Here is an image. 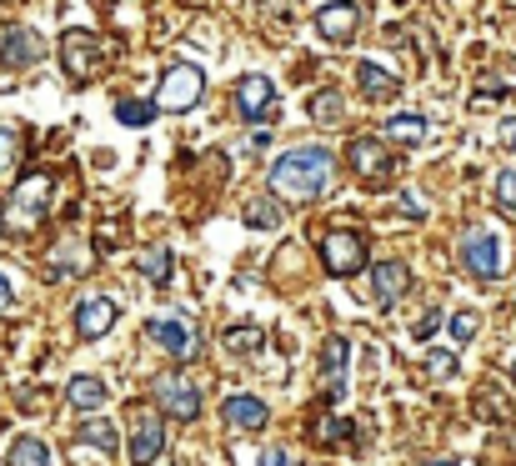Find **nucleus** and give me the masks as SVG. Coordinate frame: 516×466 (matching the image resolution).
I'll return each mask as SVG.
<instances>
[{
  "label": "nucleus",
  "instance_id": "nucleus-1",
  "mask_svg": "<svg viewBox=\"0 0 516 466\" xmlns=\"http://www.w3.org/2000/svg\"><path fill=\"white\" fill-rule=\"evenodd\" d=\"M331 181V151L326 146H291L271 166V196L281 201H316Z\"/></svg>",
  "mask_w": 516,
  "mask_h": 466
},
{
  "label": "nucleus",
  "instance_id": "nucleus-2",
  "mask_svg": "<svg viewBox=\"0 0 516 466\" xmlns=\"http://www.w3.org/2000/svg\"><path fill=\"white\" fill-rule=\"evenodd\" d=\"M201 91H206L201 66L181 61V66H171V71L161 76V96H156V106H161V111H171V116H181V111H191V106L201 101Z\"/></svg>",
  "mask_w": 516,
  "mask_h": 466
},
{
  "label": "nucleus",
  "instance_id": "nucleus-3",
  "mask_svg": "<svg viewBox=\"0 0 516 466\" xmlns=\"http://www.w3.org/2000/svg\"><path fill=\"white\" fill-rule=\"evenodd\" d=\"M46 211H51V176H26L21 191L11 196L6 226H11V231H36Z\"/></svg>",
  "mask_w": 516,
  "mask_h": 466
},
{
  "label": "nucleus",
  "instance_id": "nucleus-4",
  "mask_svg": "<svg viewBox=\"0 0 516 466\" xmlns=\"http://www.w3.org/2000/svg\"><path fill=\"white\" fill-rule=\"evenodd\" d=\"M61 66H66L71 81H91L106 66V51H101V41L91 31H66L61 36Z\"/></svg>",
  "mask_w": 516,
  "mask_h": 466
},
{
  "label": "nucleus",
  "instance_id": "nucleus-5",
  "mask_svg": "<svg viewBox=\"0 0 516 466\" xmlns=\"http://www.w3.org/2000/svg\"><path fill=\"white\" fill-rule=\"evenodd\" d=\"M321 261H326L331 276H356V271L366 266V246H361L356 231H326V241H321Z\"/></svg>",
  "mask_w": 516,
  "mask_h": 466
},
{
  "label": "nucleus",
  "instance_id": "nucleus-6",
  "mask_svg": "<svg viewBox=\"0 0 516 466\" xmlns=\"http://www.w3.org/2000/svg\"><path fill=\"white\" fill-rule=\"evenodd\" d=\"M156 401H161V411H171L176 421H196V416H201V391H196L186 376H176V371L156 376Z\"/></svg>",
  "mask_w": 516,
  "mask_h": 466
},
{
  "label": "nucleus",
  "instance_id": "nucleus-7",
  "mask_svg": "<svg viewBox=\"0 0 516 466\" xmlns=\"http://www.w3.org/2000/svg\"><path fill=\"white\" fill-rule=\"evenodd\" d=\"M166 446V431H161V416L151 406L136 411V426H131V466H151Z\"/></svg>",
  "mask_w": 516,
  "mask_h": 466
},
{
  "label": "nucleus",
  "instance_id": "nucleus-8",
  "mask_svg": "<svg viewBox=\"0 0 516 466\" xmlns=\"http://www.w3.org/2000/svg\"><path fill=\"white\" fill-rule=\"evenodd\" d=\"M46 56V41L31 31V26H11L6 36H0V61H6L11 71H26Z\"/></svg>",
  "mask_w": 516,
  "mask_h": 466
},
{
  "label": "nucleus",
  "instance_id": "nucleus-9",
  "mask_svg": "<svg viewBox=\"0 0 516 466\" xmlns=\"http://www.w3.org/2000/svg\"><path fill=\"white\" fill-rule=\"evenodd\" d=\"M461 261H466L471 276L491 281V276H501V241H496L491 231H471L466 246H461Z\"/></svg>",
  "mask_w": 516,
  "mask_h": 466
},
{
  "label": "nucleus",
  "instance_id": "nucleus-10",
  "mask_svg": "<svg viewBox=\"0 0 516 466\" xmlns=\"http://www.w3.org/2000/svg\"><path fill=\"white\" fill-rule=\"evenodd\" d=\"M406 286H411V271H406L401 261H376V266H371V301H376L381 311L396 306Z\"/></svg>",
  "mask_w": 516,
  "mask_h": 466
},
{
  "label": "nucleus",
  "instance_id": "nucleus-11",
  "mask_svg": "<svg viewBox=\"0 0 516 466\" xmlns=\"http://www.w3.org/2000/svg\"><path fill=\"white\" fill-rule=\"evenodd\" d=\"M116 316H121V306H116L111 296H86V301L76 306V331H81L86 341H96V336H106V331L116 326Z\"/></svg>",
  "mask_w": 516,
  "mask_h": 466
},
{
  "label": "nucleus",
  "instance_id": "nucleus-12",
  "mask_svg": "<svg viewBox=\"0 0 516 466\" xmlns=\"http://www.w3.org/2000/svg\"><path fill=\"white\" fill-rule=\"evenodd\" d=\"M271 106H276V86H271L266 76H246V81L236 86V111H241L246 121H266Z\"/></svg>",
  "mask_w": 516,
  "mask_h": 466
},
{
  "label": "nucleus",
  "instance_id": "nucleus-13",
  "mask_svg": "<svg viewBox=\"0 0 516 466\" xmlns=\"http://www.w3.org/2000/svg\"><path fill=\"white\" fill-rule=\"evenodd\" d=\"M351 166L366 176V181H386L391 176V151H386V141H371V136H356L351 141Z\"/></svg>",
  "mask_w": 516,
  "mask_h": 466
},
{
  "label": "nucleus",
  "instance_id": "nucleus-14",
  "mask_svg": "<svg viewBox=\"0 0 516 466\" xmlns=\"http://www.w3.org/2000/svg\"><path fill=\"white\" fill-rule=\"evenodd\" d=\"M356 21H361V11L351 6V0H331V6L316 11V31H321V41H346V36L356 31Z\"/></svg>",
  "mask_w": 516,
  "mask_h": 466
},
{
  "label": "nucleus",
  "instance_id": "nucleus-15",
  "mask_svg": "<svg viewBox=\"0 0 516 466\" xmlns=\"http://www.w3.org/2000/svg\"><path fill=\"white\" fill-rule=\"evenodd\" d=\"M221 411H226V421H231L236 431H261V426H266V416H271V411H266V401H261V396H246V391H236Z\"/></svg>",
  "mask_w": 516,
  "mask_h": 466
},
{
  "label": "nucleus",
  "instance_id": "nucleus-16",
  "mask_svg": "<svg viewBox=\"0 0 516 466\" xmlns=\"http://www.w3.org/2000/svg\"><path fill=\"white\" fill-rule=\"evenodd\" d=\"M151 341L166 346L171 356H191V326L176 321V316H156V321H151Z\"/></svg>",
  "mask_w": 516,
  "mask_h": 466
},
{
  "label": "nucleus",
  "instance_id": "nucleus-17",
  "mask_svg": "<svg viewBox=\"0 0 516 466\" xmlns=\"http://www.w3.org/2000/svg\"><path fill=\"white\" fill-rule=\"evenodd\" d=\"M66 396H71V406H76V411L96 416V411L106 406V381H101V376H71Z\"/></svg>",
  "mask_w": 516,
  "mask_h": 466
},
{
  "label": "nucleus",
  "instance_id": "nucleus-18",
  "mask_svg": "<svg viewBox=\"0 0 516 466\" xmlns=\"http://www.w3.org/2000/svg\"><path fill=\"white\" fill-rule=\"evenodd\" d=\"M356 86L371 96V101H391L396 91H401V81L391 76V71H381V66H371V61H361L356 66Z\"/></svg>",
  "mask_w": 516,
  "mask_h": 466
},
{
  "label": "nucleus",
  "instance_id": "nucleus-19",
  "mask_svg": "<svg viewBox=\"0 0 516 466\" xmlns=\"http://www.w3.org/2000/svg\"><path fill=\"white\" fill-rule=\"evenodd\" d=\"M136 271H141L146 281L166 286V281H171V251H166V246H146V251L136 256Z\"/></svg>",
  "mask_w": 516,
  "mask_h": 466
},
{
  "label": "nucleus",
  "instance_id": "nucleus-20",
  "mask_svg": "<svg viewBox=\"0 0 516 466\" xmlns=\"http://www.w3.org/2000/svg\"><path fill=\"white\" fill-rule=\"evenodd\" d=\"M386 141H401V146H416V141H426V116H416V111H401V116L386 126Z\"/></svg>",
  "mask_w": 516,
  "mask_h": 466
},
{
  "label": "nucleus",
  "instance_id": "nucleus-21",
  "mask_svg": "<svg viewBox=\"0 0 516 466\" xmlns=\"http://www.w3.org/2000/svg\"><path fill=\"white\" fill-rule=\"evenodd\" d=\"M321 361H326V376H331V396L341 401V376H346V336H331V341H326V351H321Z\"/></svg>",
  "mask_w": 516,
  "mask_h": 466
},
{
  "label": "nucleus",
  "instance_id": "nucleus-22",
  "mask_svg": "<svg viewBox=\"0 0 516 466\" xmlns=\"http://www.w3.org/2000/svg\"><path fill=\"white\" fill-rule=\"evenodd\" d=\"M11 466H51V446L36 436H21L11 441Z\"/></svg>",
  "mask_w": 516,
  "mask_h": 466
},
{
  "label": "nucleus",
  "instance_id": "nucleus-23",
  "mask_svg": "<svg viewBox=\"0 0 516 466\" xmlns=\"http://www.w3.org/2000/svg\"><path fill=\"white\" fill-rule=\"evenodd\" d=\"M81 441H86V446H96V451H121L116 426H111V421H101V416H91V421L81 426Z\"/></svg>",
  "mask_w": 516,
  "mask_h": 466
},
{
  "label": "nucleus",
  "instance_id": "nucleus-24",
  "mask_svg": "<svg viewBox=\"0 0 516 466\" xmlns=\"http://www.w3.org/2000/svg\"><path fill=\"white\" fill-rule=\"evenodd\" d=\"M311 121H316V126H331V121H341V96H336V91H321V96H311Z\"/></svg>",
  "mask_w": 516,
  "mask_h": 466
},
{
  "label": "nucleus",
  "instance_id": "nucleus-25",
  "mask_svg": "<svg viewBox=\"0 0 516 466\" xmlns=\"http://www.w3.org/2000/svg\"><path fill=\"white\" fill-rule=\"evenodd\" d=\"M156 111H161V106H151V101H121V106H116V116H121L126 126H151Z\"/></svg>",
  "mask_w": 516,
  "mask_h": 466
},
{
  "label": "nucleus",
  "instance_id": "nucleus-26",
  "mask_svg": "<svg viewBox=\"0 0 516 466\" xmlns=\"http://www.w3.org/2000/svg\"><path fill=\"white\" fill-rule=\"evenodd\" d=\"M496 206H501L506 216H516V166H506V171L496 176Z\"/></svg>",
  "mask_w": 516,
  "mask_h": 466
},
{
  "label": "nucleus",
  "instance_id": "nucleus-27",
  "mask_svg": "<svg viewBox=\"0 0 516 466\" xmlns=\"http://www.w3.org/2000/svg\"><path fill=\"white\" fill-rule=\"evenodd\" d=\"M246 221L261 226V231H271V226H281V211H276V201H251V206H246Z\"/></svg>",
  "mask_w": 516,
  "mask_h": 466
},
{
  "label": "nucleus",
  "instance_id": "nucleus-28",
  "mask_svg": "<svg viewBox=\"0 0 516 466\" xmlns=\"http://www.w3.org/2000/svg\"><path fill=\"white\" fill-rule=\"evenodd\" d=\"M226 346H231V351H256V346H261V331H256V326H236V331H226Z\"/></svg>",
  "mask_w": 516,
  "mask_h": 466
},
{
  "label": "nucleus",
  "instance_id": "nucleus-29",
  "mask_svg": "<svg viewBox=\"0 0 516 466\" xmlns=\"http://www.w3.org/2000/svg\"><path fill=\"white\" fill-rule=\"evenodd\" d=\"M476 326H481V321H476V311H456V316H451V336H456V341H471V336H476Z\"/></svg>",
  "mask_w": 516,
  "mask_h": 466
},
{
  "label": "nucleus",
  "instance_id": "nucleus-30",
  "mask_svg": "<svg viewBox=\"0 0 516 466\" xmlns=\"http://www.w3.org/2000/svg\"><path fill=\"white\" fill-rule=\"evenodd\" d=\"M16 156H21L16 131H0V171H11V166H16Z\"/></svg>",
  "mask_w": 516,
  "mask_h": 466
},
{
  "label": "nucleus",
  "instance_id": "nucleus-31",
  "mask_svg": "<svg viewBox=\"0 0 516 466\" xmlns=\"http://www.w3.org/2000/svg\"><path fill=\"white\" fill-rule=\"evenodd\" d=\"M426 366H431L436 376H446V371H456V356H451V351H431V356H426Z\"/></svg>",
  "mask_w": 516,
  "mask_h": 466
},
{
  "label": "nucleus",
  "instance_id": "nucleus-32",
  "mask_svg": "<svg viewBox=\"0 0 516 466\" xmlns=\"http://www.w3.org/2000/svg\"><path fill=\"white\" fill-rule=\"evenodd\" d=\"M316 436H321V441H331V436H351V421H321Z\"/></svg>",
  "mask_w": 516,
  "mask_h": 466
},
{
  "label": "nucleus",
  "instance_id": "nucleus-33",
  "mask_svg": "<svg viewBox=\"0 0 516 466\" xmlns=\"http://www.w3.org/2000/svg\"><path fill=\"white\" fill-rule=\"evenodd\" d=\"M436 326H441V311H431L421 326H416V341H426V336H436Z\"/></svg>",
  "mask_w": 516,
  "mask_h": 466
},
{
  "label": "nucleus",
  "instance_id": "nucleus-34",
  "mask_svg": "<svg viewBox=\"0 0 516 466\" xmlns=\"http://www.w3.org/2000/svg\"><path fill=\"white\" fill-rule=\"evenodd\" d=\"M11 306H16V291H11V281H6V276H0V316H6Z\"/></svg>",
  "mask_w": 516,
  "mask_h": 466
},
{
  "label": "nucleus",
  "instance_id": "nucleus-35",
  "mask_svg": "<svg viewBox=\"0 0 516 466\" xmlns=\"http://www.w3.org/2000/svg\"><path fill=\"white\" fill-rule=\"evenodd\" d=\"M261 466H286V451H281V446H266V451H261Z\"/></svg>",
  "mask_w": 516,
  "mask_h": 466
},
{
  "label": "nucleus",
  "instance_id": "nucleus-36",
  "mask_svg": "<svg viewBox=\"0 0 516 466\" xmlns=\"http://www.w3.org/2000/svg\"><path fill=\"white\" fill-rule=\"evenodd\" d=\"M401 206H406V216H421V211H426V206H421V196H416V191H406V196H401Z\"/></svg>",
  "mask_w": 516,
  "mask_h": 466
},
{
  "label": "nucleus",
  "instance_id": "nucleus-37",
  "mask_svg": "<svg viewBox=\"0 0 516 466\" xmlns=\"http://www.w3.org/2000/svg\"><path fill=\"white\" fill-rule=\"evenodd\" d=\"M501 141L516 151V116H506V121H501Z\"/></svg>",
  "mask_w": 516,
  "mask_h": 466
},
{
  "label": "nucleus",
  "instance_id": "nucleus-38",
  "mask_svg": "<svg viewBox=\"0 0 516 466\" xmlns=\"http://www.w3.org/2000/svg\"><path fill=\"white\" fill-rule=\"evenodd\" d=\"M426 466H456V461H426Z\"/></svg>",
  "mask_w": 516,
  "mask_h": 466
},
{
  "label": "nucleus",
  "instance_id": "nucleus-39",
  "mask_svg": "<svg viewBox=\"0 0 516 466\" xmlns=\"http://www.w3.org/2000/svg\"><path fill=\"white\" fill-rule=\"evenodd\" d=\"M511 381H516V361H511Z\"/></svg>",
  "mask_w": 516,
  "mask_h": 466
}]
</instances>
